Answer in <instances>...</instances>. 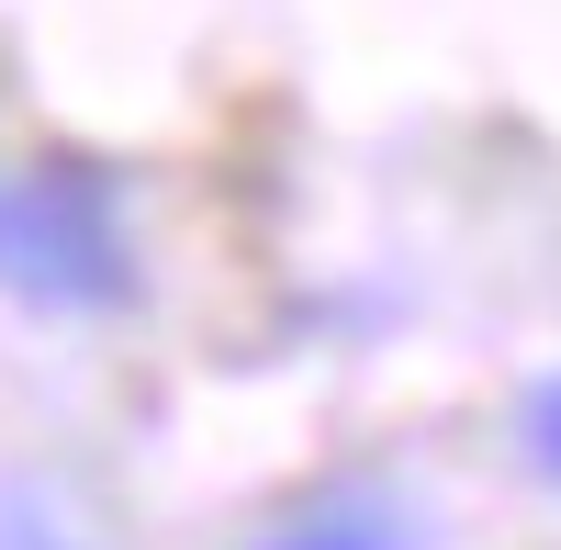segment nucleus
Listing matches in <instances>:
<instances>
[{"label":"nucleus","instance_id":"f257e3e1","mask_svg":"<svg viewBox=\"0 0 561 550\" xmlns=\"http://www.w3.org/2000/svg\"><path fill=\"white\" fill-rule=\"evenodd\" d=\"M0 282H12L23 303H57V314L124 303V293H135V248H124L113 180H102V169L0 180Z\"/></svg>","mask_w":561,"mask_h":550},{"label":"nucleus","instance_id":"f03ea898","mask_svg":"<svg viewBox=\"0 0 561 550\" xmlns=\"http://www.w3.org/2000/svg\"><path fill=\"white\" fill-rule=\"evenodd\" d=\"M259 550H404V528H393V506H314L293 528H270Z\"/></svg>","mask_w":561,"mask_h":550},{"label":"nucleus","instance_id":"7ed1b4c3","mask_svg":"<svg viewBox=\"0 0 561 550\" xmlns=\"http://www.w3.org/2000/svg\"><path fill=\"white\" fill-rule=\"evenodd\" d=\"M528 461L561 483V382H539V393H528Z\"/></svg>","mask_w":561,"mask_h":550},{"label":"nucleus","instance_id":"20e7f679","mask_svg":"<svg viewBox=\"0 0 561 550\" xmlns=\"http://www.w3.org/2000/svg\"><path fill=\"white\" fill-rule=\"evenodd\" d=\"M0 550H79L68 528H45L34 506H0Z\"/></svg>","mask_w":561,"mask_h":550}]
</instances>
